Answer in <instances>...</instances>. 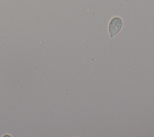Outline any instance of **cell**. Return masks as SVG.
Returning <instances> with one entry per match:
<instances>
[{
	"mask_svg": "<svg viewBox=\"0 0 154 137\" xmlns=\"http://www.w3.org/2000/svg\"><path fill=\"white\" fill-rule=\"evenodd\" d=\"M123 26L122 19L118 16L112 18L108 25V31L110 35V37H113L116 36L121 30Z\"/></svg>",
	"mask_w": 154,
	"mask_h": 137,
	"instance_id": "cell-1",
	"label": "cell"
}]
</instances>
